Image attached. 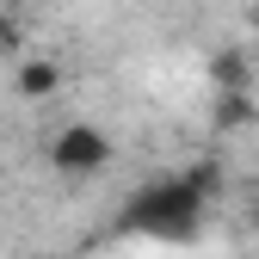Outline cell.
I'll return each mask as SVG.
<instances>
[{
  "label": "cell",
  "instance_id": "cell-1",
  "mask_svg": "<svg viewBox=\"0 0 259 259\" xmlns=\"http://www.w3.org/2000/svg\"><path fill=\"white\" fill-rule=\"evenodd\" d=\"M204 210H210V198L185 173H160V179H142L130 191V204L117 210V229L148 235V241H198Z\"/></svg>",
  "mask_w": 259,
  "mask_h": 259
},
{
  "label": "cell",
  "instance_id": "cell-2",
  "mask_svg": "<svg viewBox=\"0 0 259 259\" xmlns=\"http://www.w3.org/2000/svg\"><path fill=\"white\" fill-rule=\"evenodd\" d=\"M50 167H56L62 179H93V173H105V167H111V136H105L99 123H68V130H56Z\"/></svg>",
  "mask_w": 259,
  "mask_h": 259
},
{
  "label": "cell",
  "instance_id": "cell-3",
  "mask_svg": "<svg viewBox=\"0 0 259 259\" xmlns=\"http://www.w3.org/2000/svg\"><path fill=\"white\" fill-rule=\"evenodd\" d=\"M13 87H19V99H50V93L62 87V68H56L50 56H31L25 68H19V80H13Z\"/></svg>",
  "mask_w": 259,
  "mask_h": 259
},
{
  "label": "cell",
  "instance_id": "cell-4",
  "mask_svg": "<svg viewBox=\"0 0 259 259\" xmlns=\"http://www.w3.org/2000/svg\"><path fill=\"white\" fill-rule=\"evenodd\" d=\"M210 80H216V93H247V87H253V68H247L241 50H222V56L210 62Z\"/></svg>",
  "mask_w": 259,
  "mask_h": 259
},
{
  "label": "cell",
  "instance_id": "cell-5",
  "mask_svg": "<svg viewBox=\"0 0 259 259\" xmlns=\"http://www.w3.org/2000/svg\"><path fill=\"white\" fill-rule=\"evenodd\" d=\"M259 111H253V99L247 93H216V130H247Z\"/></svg>",
  "mask_w": 259,
  "mask_h": 259
},
{
  "label": "cell",
  "instance_id": "cell-6",
  "mask_svg": "<svg viewBox=\"0 0 259 259\" xmlns=\"http://www.w3.org/2000/svg\"><path fill=\"white\" fill-rule=\"evenodd\" d=\"M185 179H191V185H198V191H204V198H210V204L222 198V167H216V160H191V167H185Z\"/></svg>",
  "mask_w": 259,
  "mask_h": 259
},
{
  "label": "cell",
  "instance_id": "cell-7",
  "mask_svg": "<svg viewBox=\"0 0 259 259\" xmlns=\"http://www.w3.org/2000/svg\"><path fill=\"white\" fill-rule=\"evenodd\" d=\"M13 44H19V19L0 7V50H13Z\"/></svg>",
  "mask_w": 259,
  "mask_h": 259
},
{
  "label": "cell",
  "instance_id": "cell-8",
  "mask_svg": "<svg viewBox=\"0 0 259 259\" xmlns=\"http://www.w3.org/2000/svg\"><path fill=\"white\" fill-rule=\"evenodd\" d=\"M247 19H253V31H259V0H253V7H247Z\"/></svg>",
  "mask_w": 259,
  "mask_h": 259
},
{
  "label": "cell",
  "instance_id": "cell-9",
  "mask_svg": "<svg viewBox=\"0 0 259 259\" xmlns=\"http://www.w3.org/2000/svg\"><path fill=\"white\" fill-rule=\"evenodd\" d=\"M253 216H259V191H253Z\"/></svg>",
  "mask_w": 259,
  "mask_h": 259
}]
</instances>
